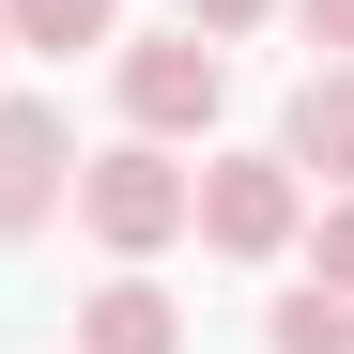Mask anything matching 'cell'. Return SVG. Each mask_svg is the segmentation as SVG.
I'll use <instances>...</instances> for the list:
<instances>
[{"label": "cell", "instance_id": "cell-1", "mask_svg": "<svg viewBox=\"0 0 354 354\" xmlns=\"http://www.w3.org/2000/svg\"><path fill=\"white\" fill-rule=\"evenodd\" d=\"M185 201H201V169L169 154V139H108V154H77V231H93L108 262L185 247Z\"/></svg>", "mask_w": 354, "mask_h": 354}, {"label": "cell", "instance_id": "cell-2", "mask_svg": "<svg viewBox=\"0 0 354 354\" xmlns=\"http://www.w3.org/2000/svg\"><path fill=\"white\" fill-rule=\"evenodd\" d=\"M108 93H124V139H216V108H231V46L201 31H124L108 46Z\"/></svg>", "mask_w": 354, "mask_h": 354}, {"label": "cell", "instance_id": "cell-3", "mask_svg": "<svg viewBox=\"0 0 354 354\" xmlns=\"http://www.w3.org/2000/svg\"><path fill=\"white\" fill-rule=\"evenodd\" d=\"M185 231H201L216 262H292V231H308V169H292L277 139H262V154H201Z\"/></svg>", "mask_w": 354, "mask_h": 354}, {"label": "cell", "instance_id": "cell-4", "mask_svg": "<svg viewBox=\"0 0 354 354\" xmlns=\"http://www.w3.org/2000/svg\"><path fill=\"white\" fill-rule=\"evenodd\" d=\"M77 201V124L46 93H0V247H16V231H46Z\"/></svg>", "mask_w": 354, "mask_h": 354}, {"label": "cell", "instance_id": "cell-5", "mask_svg": "<svg viewBox=\"0 0 354 354\" xmlns=\"http://www.w3.org/2000/svg\"><path fill=\"white\" fill-rule=\"evenodd\" d=\"M277 154L308 169V185H354V62H308L277 108Z\"/></svg>", "mask_w": 354, "mask_h": 354}, {"label": "cell", "instance_id": "cell-6", "mask_svg": "<svg viewBox=\"0 0 354 354\" xmlns=\"http://www.w3.org/2000/svg\"><path fill=\"white\" fill-rule=\"evenodd\" d=\"M77 354H185V308H169V292L124 262L108 292H77Z\"/></svg>", "mask_w": 354, "mask_h": 354}, {"label": "cell", "instance_id": "cell-7", "mask_svg": "<svg viewBox=\"0 0 354 354\" xmlns=\"http://www.w3.org/2000/svg\"><path fill=\"white\" fill-rule=\"evenodd\" d=\"M0 46H31V62H93V46H124V0H0Z\"/></svg>", "mask_w": 354, "mask_h": 354}, {"label": "cell", "instance_id": "cell-8", "mask_svg": "<svg viewBox=\"0 0 354 354\" xmlns=\"http://www.w3.org/2000/svg\"><path fill=\"white\" fill-rule=\"evenodd\" d=\"M292 262H308V292H354V185H339V201H308Z\"/></svg>", "mask_w": 354, "mask_h": 354}, {"label": "cell", "instance_id": "cell-9", "mask_svg": "<svg viewBox=\"0 0 354 354\" xmlns=\"http://www.w3.org/2000/svg\"><path fill=\"white\" fill-rule=\"evenodd\" d=\"M277 354H354V292H277Z\"/></svg>", "mask_w": 354, "mask_h": 354}, {"label": "cell", "instance_id": "cell-10", "mask_svg": "<svg viewBox=\"0 0 354 354\" xmlns=\"http://www.w3.org/2000/svg\"><path fill=\"white\" fill-rule=\"evenodd\" d=\"M262 16H277V0H185V31H201V46H247Z\"/></svg>", "mask_w": 354, "mask_h": 354}, {"label": "cell", "instance_id": "cell-11", "mask_svg": "<svg viewBox=\"0 0 354 354\" xmlns=\"http://www.w3.org/2000/svg\"><path fill=\"white\" fill-rule=\"evenodd\" d=\"M277 16H292V31H308V46H324V62H354V0H277Z\"/></svg>", "mask_w": 354, "mask_h": 354}]
</instances>
